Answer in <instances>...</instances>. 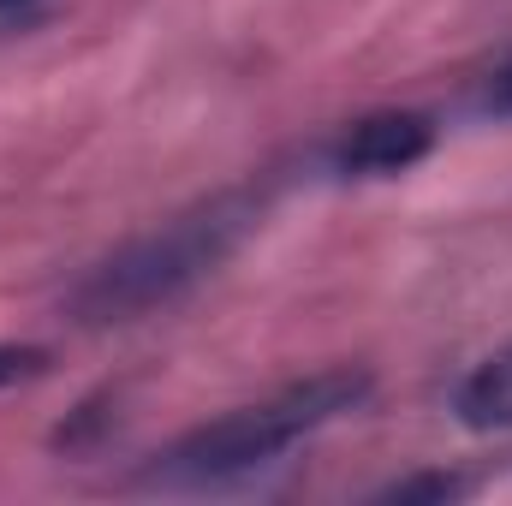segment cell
Masks as SVG:
<instances>
[{
  "instance_id": "8",
  "label": "cell",
  "mask_w": 512,
  "mask_h": 506,
  "mask_svg": "<svg viewBox=\"0 0 512 506\" xmlns=\"http://www.w3.org/2000/svg\"><path fill=\"white\" fill-rule=\"evenodd\" d=\"M36 0H0V18H12V12H30Z\"/></svg>"
},
{
  "instance_id": "3",
  "label": "cell",
  "mask_w": 512,
  "mask_h": 506,
  "mask_svg": "<svg viewBox=\"0 0 512 506\" xmlns=\"http://www.w3.org/2000/svg\"><path fill=\"white\" fill-rule=\"evenodd\" d=\"M435 137H441V126L417 108L364 114L334 137L328 173H340V179H399V173H411L417 161L435 155Z\"/></svg>"
},
{
  "instance_id": "5",
  "label": "cell",
  "mask_w": 512,
  "mask_h": 506,
  "mask_svg": "<svg viewBox=\"0 0 512 506\" xmlns=\"http://www.w3.org/2000/svg\"><path fill=\"white\" fill-rule=\"evenodd\" d=\"M459 495H471L465 477H453V471H423V477H399V483H387L376 501H459Z\"/></svg>"
},
{
  "instance_id": "4",
  "label": "cell",
  "mask_w": 512,
  "mask_h": 506,
  "mask_svg": "<svg viewBox=\"0 0 512 506\" xmlns=\"http://www.w3.org/2000/svg\"><path fill=\"white\" fill-rule=\"evenodd\" d=\"M453 417L477 435L512 429V346H495L489 358H477L459 387H453Z\"/></svg>"
},
{
  "instance_id": "7",
  "label": "cell",
  "mask_w": 512,
  "mask_h": 506,
  "mask_svg": "<svg viewBox=\"0 0 512 506\" xmlns=\"http://www.w3.org/2000/svg\"><path fill=\"white\" fill-rule=\"evenodd\" d=\"M477 102H483V114H501V120H512V60L489 72V84H483V96H477Z\"/></svg>"
},
{
  "instance_id": "6",
  "label": "cell",
  "mask_w": 512,
  "mask_h": 506,
  "mask_svg": "<svg viewBox=\"0 0 512 506\" xmlns=\"http://www.w3.org/2000/svg\"><path fill=\"white\" fill-rule=\"evenodd\" d=\"M48 364H54V352H48V346L0 340V393H12V387H24V381H36V376H48Z\"/></svg>"
},
{
  "instance_id": "2",
  "label": "cell",
  "mask_w": 512,
  "mask_h": 506,
  "mask_svg": "<svg viewBox=\"0 0 512 506\" xmlns=\"http://www.w3.org/2000/svg\"><path fill=\"white\" fill-rule=\"evenodd\" d=\"M256 227V197L251 191H227L209 197L203 209L167 221L161 233H143L120 245L114 256H102L96 268H84V280L66 292L72 322L84 328H120L137 322L173 298H185L191 286H203L227 256L245 245V233Z\"/></svg>"
},
{
  "instance_id": "1",
  "label": "cell",
  "mask_w": 512,
  "mask_h": 506,
  "mask_svg": "<svg viewBox=\"0 0 512 506\" xmlns=\"http://www.w3.org/2000/svg\"><path fill=\"white\" fill-rule=\"evenodd\" d=\"M370 399L364 370H322L292 387H280L262 405H239L215 423H197L191 435H179L173 447H161L143 471L149 489H221V483H245L256 471L280 465L292 447H304L310 435H322L328 423H340L346 411H358Z\"/></svg>"
}]
</instances>
